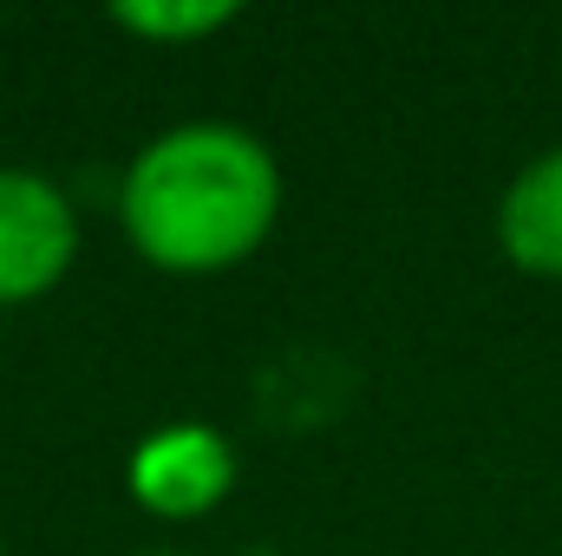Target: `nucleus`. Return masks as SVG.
Segmentation results:
<instances>
[{
  "mask_svg": "<svg viewBox=\"0 0 562 556\" xmlns=\"http://www.w3.org/2000/svg\"><path fill=\"white\" fill-rule=\"evenodd\" d=\"M276 216V164L269 151L229 125L170 132L132 164L125 223L138 249L164 269H216L256 249Z\"/></svg>",
  "mask_w": 562,
  "mask_h": 556,
  "instance_id": "f257e3e1",
  "label": "nucleus"
},
{
  "mask_svg": "<svg viewBox=\"0 0 562 556\" xmlns=\"http://www.w3.org/2000/svg\"><path fill=\"white\" fill-rule=\"evenodd\" d=\"M72 263V210L53 184L0 170V301L40 294Z\"/></svg>",
  "mask_w": 562,
  "mask_h": 556,
  "instance_id": "f03ea898",
  "label": "nucleus"
},
{
  "mask_svg": "<svg viewBox=\"0 0 562 556\" xmlns=\"http://www.w3.org/2000/svg\"><path fill=\"white\" fill-rule=\"evenodd\" d=\"M223 491H229V452H223L216 432L183 425V432H164L157 445L138 452V498L157 504V511L183 518V511L216 504Z\"/></svg>",
  "mask_w": 562,
  "mask_h": 556,
  "instance_id": "7ed1b4c3",
  "label": "nucleus"
},
{
  "mask_svg": "<svg viewBox=\"0 0 562 556\" xmlns=\"http://www.w3.org/2000/svg\"><path fill=\"white\" fill-rule=\"evenodd\" d=\"M497 236H504V249H510L524 269L562 276V151L537 157V164L510 184V197H504V210H497Z\"/></svg>",
  "mask_w": 562,
  "mask_h": 556,
  "instance_id": "20e7f679",
  "label": "nucleus"
},
{
  "mask_svg": "<svg viewBox=\"0 0 562 556\" xmlns=\"http://www.w3.org/2000/svg\"><path fill=\"white\" fill-rule=\"evenodd\" d=\"M236 7L229 0H190V7H119V20L125 26H138V33H210V26H223Z\"/></svg>",
  "mask_w": 562,
  "mask_h": 556,
  "instance_id": "39448f33",
  "label": "nucleus"
}]
</instances>
